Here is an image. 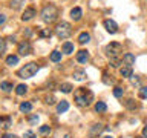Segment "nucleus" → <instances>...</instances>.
Wrapping results in <instances>:
<instances>
[{
  "label": "nucleus",
  "instance_id": "nucleus-1",
  "mask_svg": "<svg viewBox=\"0 0 147 138\" xmlns=\"http://www.w3.org/2000/svg\"><path fill=\"white\" fill-rule=\"evenodd\" d=\"M74 98H75L77 106H80V108H87V106L94 101V94H92L89 89H86V87H80V89L75 91Z\"/></svg>",
  "mask_w": 147,
  "mask_h": 138
},
{
  "label": "nucleus",
  "instance_id": "nucleus-2",
  "mask_svg": "<svg viewBox=\"0 0 147 138\" xmlns=\"http://www.w3.org/2000/svg\"><path fill=\"white\" fill-rule=\"evenodd\" d=\"M40 16H41V20L45 23H52L54 20H57V17H58V9L55 8L54 5H46V6L41 9Z\"/></svg>",
  "mask_w": 147,
  "mask_h": 138
},
{
  "label": "nucleus",
  "instance_id": "nucleus-3",
  "mask_svg": "<svg viewBox=\"0 0 147 138\" xmlns=\"http://www.w3.org/2000/svg\"><path fill=\"white\" fill-rule=\"evenodd\" d=\"M38 69H40V66L37 63H28V64H25L22 69H18V72H17V75L20 77V78H31V77H34L37 72H38Z\"/></svg>",
  "mask_w": 147,
  "mask_h": 138
},
{
  "label": "nucleus",
  "instance_id": "nucleus-4",
  "mask_svg": "<svg viewBox=\"0 0 147 138\" xmlns=\"http://www.w3.org/2000/svg\"><path fill=\"white\" fill-rule=\"evenodd\" d=\"M71 34H72L71 23L61 22V23H58V25L55 26V35H57L60 40H64V39H67V37H71Z\"/></svg>",
  "mask_w": 147,
  "mask_h": 138
},
{
  "label": "nucleus",
  "instance_id": "nucleus-5",
  "mask_svg": "<svg viewBox=\"0 0 147 138\" xmlns=\"http://www.w3.org/2000/svg\"><path fill=\"white\" fill-rule=\"evenodd\" d=\"M121 51H123V46L119 43H117V41H110V43L104 48V52L107 54L110 58H112V57H118Z\"/></svg>",
  "mask_w": 147,
  "mask_h": 138
},
{
  "label": "nucleus",
  "instance_id": "nucleus-6",
  "mask_svg": "<svg viewBox=\"0 0 147 138\" xmlns=\"http://www.w3.org/2000/svg\"><path fill=\"white\" fill-rule=\"evenodd\" d=\"M32 52V46L29 41H22L20 45H18V54L20 55H28V54H31Z\"/></svg>",
  "mask_w": 147,
  "mask_h": 138
},
{
  "label": "nucleus",
  "instance_id": "nucleus-7",
  "mask_svg": "<svg viewBox=\"0 0 147 138\" xmlns=\"http://www.w3.org/2000/svg\"><path fill=\"white\" fill-rule=\"evenodd\" d=\"M103 25H104V28H106V31L110 32V34H115V32L118 31V25H117L113 20H110V18H106V20L103 22Z\"/></svg>",
  "mask_w": 147,
  "mask_h": 138
},
{
  "label": "nucleus",
  "instance_id": "nucleus-8",
  "mask_svg": "<svg viewBox=\"0 0 147 138\" xmlns=\"http://www.w3.org/2000/svg\"><path fill=\"white\" fill-rule=\"evenodd\" d=\"M103 131H104V126H103V124H101V123H95L94 126L89 129V133H90V137H95V135H100Z\"/></svg>",
  "mask_w": 147,
  "mask_h": 138
},
{
  "label": "nucleus",
  "instance_id": "nucleus-9",
  "mask_svg": "<svg viewBox=\"0 0 147 138\" xmlns=\"http://www.w3.org/2000/svg\"><path fill=\"white\" fill-rule=\"evenodd\" d=\"M81 17H83V9L78 8V6L72 8V11H71V18H72V20L78 22V20H81Z\"/></svg>",
  "mask_w": 147,
  "mask_h": 138
},
{
  "label": "nucleus",
  "instance_id": "nucleus-10",
  "mask_svg": "<svg viewBox=\"0 0 147 138\" xmlns=\"http://www.w3.org/2000/svg\"><path fill=\"white\" fill-rule=\"evenodd\" d=\"M123 62H124V64H126V66L132 68V64H135V55L130 54V52L124 54V55H123Z\"/></svg>",
  "mask_w": 147,
  "mask_h": 138
},
{
  "label": "nucleus",
  "instance_id": "nucleus-11",
  "mask_svg": "<svg viewBox=\"0 0 147 138\" xmlns=\"http://www.w3.org/2000/svg\"><path fill=\"white\" fill-rule=\"evenodd\" d=\"M34 16H37L35 9H34V8H28V9H25V12H23L22 20H23V22H28V20H31Z\"/></svg>",
  "mask_w": 147,
  "mask_h": 138
},
{
  "label": "nucleus",
  "instance_id": "nucleus-12",
  "mask_svg": "<svg viewBox=\"0 0 147 138\" xmlns=\"http://www.w3.org/2000/svg\"><path fill=\"white\" fill-rule=\"evenodd\" d=\"M87 60H89V54H87V51H78L77 52V62L78 63H86Z\"/></svg>",
  "mask_w": 147,
  "mask_h": 138
},
{
  "label": "nucleus",
  "instance_id": "nucleus-13",
  "mask_svg": "<svg viewBox=\"0 0 147 138\" xmlns=\"http://www.w3.org/2000/svg\"><path fill=\"white\" fill-rule=\"evenodd\" d=\"M86 71L84 69H78V71H74V80H77V81H83L86 78Z\"/></svg>",
  "mask_w": 147,
  "mask_h": 138
},
{
  "label": "nucleus",
  "instance_id": "nucleus-14",
  "mask_svg": "<svg viewBox=\"0 0 147 138\" xmlns=\"http://www.w3.org/2000/svg\"><path fill=\"white\" fill-rule=\"evenodd\" d=\"M119 74H121V77H126V78H132L133 77V71H132V68H129V66H124L119 69Z\"/></svg>",
  "mask_w": 147,
  "mask_h": 138
},
{
  "label": "nucleus",
  "instance_id": "nucleus-15",
  "mask_svg": "<svg viewBox=\"0 0 147 138\" xmlns=\"http://www.w3.org/2000/svg\"><path fill=\"white\" fill-rule=\"evenodd\" d=\"M54 138H71V132L66 131V129H58V131L55 132Z\"/></svg>",
  "mask_w": 147,
  "mask_h": 138
},
{
  "label": "nucleus",
  "instance_id": "nucleus-16",
  "mask_svg": "<svg viewBox=\"0 0 147 138\" xmlns=\"http://www.w3.org/2000/svg\"><path fill=\"white\" fill-rule=\"evenodd\" d=\"M67 109H69V103H67V101H64V100H61V101L57 104V112H58V114L66 112Z\"/></svg>",
  "mask_w": 147,
  "mask_h": 138
},
{
  "label": "nucleus",
  "instance_id": "nucleus-17",
  "mask_svg": "<svg viewBox=\"0 0 147 138\" xmlns=\"http://www.w3.org/2000/svg\"><path fill=\"white\" fill-rule=\"evenodd\" d=\"M89 40H90V34H89V32H81V34L78 35V43H80V45H84Z\"/></svg>",
  "mask_w": 147,
  "mask_h": 138
},
{
  "label": "nucleus",
  "instance_id": "nucleus-18",
  "mask_svg": "<svg viewBox=\"0 0 147 138\" xmlns=\"http://www.w3.org/2000/svg\"><path fill=\"white\" fill-rule=\"evenodd\" d=\"M0 126H2L3 129L11 127V126H12V120H11V117H3L2 120H0Z\"/></svg>",
  "mask_w": 147,
  "mask_h": 138
},
{
  "label": "nucleus",
  "instance_id": "nucleus-19",
  "mask_svg": "<svg viewBox=\"0 0 147 138\" xmlns=\"http://www.w3.org/2000/svg\"><path fill=\"white\" fill-rule=\"evenodd\" d=\"M49 58H51V62H54V63L61 62V52H60V51H52Z\"/></svg>",
  "mask_w": 147,
  "mask_h": 138
},
{
  "label": "nucleus",
  "instance_id": "nucleus-20",
  "mask_svg": "<svg viewBox=\"0 0 147 138\" xmlns=\"http://www.w3.org/2000/svg\"><path fill=\"white\" fill-rule=\"evenodd\" d=\"M63 52L67 54V55L74 52V45L71 43V41H64L63 43Z\"/></svg>",
  "mask_w": 147,
  "mask_h": 138
},
{
  "label": "nucleus",
  "instance_id": "nucleus-21",
  "mask_svg": "<svg viewBox=\"0 0 147 138\" xmlns=\"http://www.w3.org/2000/svg\"><path fill=\"white\" fill-rule=\"evenodd\" d=\"M5 62H6L8 66H14V64L18 63V57L17 55H8V57L5 58Z\"/></svg>",
  "mask_w": 147,
  "mask_h": 138
},
{
  "label": "nucleus",
  "instance_id": "nucleus-22",
  "mask_svg": "<svg viewBox=\"0 0 147 138\" xmlns=\"http://www.w3.org/2000/svg\"><path fill=\"white\" fill-rule=\"evenodd\" d=\"M124 106H126L127 109H130V110H135V109L138 108V104L135 103V100H133V98L126 100V101H124Z\"/></svg>",
  "mask_w": 147,
  "mask_h": 138
},
{
  "label": "nucleus",
  "instance_id": "nucleus-23",
  "mask_svg": "<svg viewBox=\"0 0 147 138\" xmlns=\"http://www.w3.org/2000/svg\"><path fill=\"white\" fill-rule=\"evenodd\" d=\"M31 109H32V104L29 103V101H23V103L20 104V110L22 112H31Z\"/></svg>",
  "mask_w": 147,
  "mask_h": 138
},
{
  "label": "nucleus",
  "instance_id": "nucleus-24",
  "mask_svg": "<svg viewBox=\"0 0 147 138\" xmlns=\"http://www.w3.org/2000/svg\"><path fill=\"white\" fill-rule=\"evenodd\" d=\"M0 87H2L3 92H11V91H12V83H9V81H2V83H0Z\"/></svg>",
  "mask_w": 147,
  "mask_h": 138
},
{
  "label": "nucleus",
  "instance_id": "nucleus-25",
  "mask_svg": "<svg viewBox=\"0 0 147 138\" xmlns=\"http://www.w3.org/2000/svg\"><path fill=\"white\" fill-rule=\"evenodd\" d=\"M106 109H107V106H106L104 101H96L95 103V110L96 112H104Z\"/></svg>",
  "mask_w": 147,
  "mask_h": 138
},
{
  "label": "nucleus",
  "instance_id": "nucleus-26",
  "mask_svg": "<svg viewBox=\"0 0 147 138\" xmlns=\"http://www.w3.org/2000/svg\"><path fill=\"white\" fill-rule=\"evenodd\" d=\"M23 3H25V0H11L9 6H11L12 9H20Z\"/></svg>",
  "mask_w": 147,
  "mask_h": 138
},
{
  "label": "nucleus",
  "instance_id": "nucleus-27",
  "mask_svg": "<svg viewBox=\"0 0 147 138\" xmlns=\"http://www.w3.org/2000/svg\"><path fill=\"white\" fill-rule=\"evenodd\" d=\"M26 91H28V86H26V85H18V86L16 87V94H17V95H25Z\"/></svg>",
  "mask_w": 147,
  "mask_h": 138
},
{
  "label": "nucleus",
  "instance_id": "nucleus-28",
  "mask_svg": "<svg viewBox=\"0 0 147 138\" xmlns=\"http://www.w3.org/2000/svg\"><path fill=\"white\" fill-rule=\"evenodd\" d=\"M72 89H74V87H72V85H69V83H63V85H60V91L64 92V94H69Z\"/></svg>",
  "mask_w": 147,
  "mask_h": 138
},
{
  "label": "nucleus",
  "instance_id": "nucleus-29",
  "mask_svg": "<svg viewBox=\"0 0 147 138\" xmlns=\"http://www.w3.org/2000/svg\"><path fill=\"white\" fill-rule=\"evenodd\" d=\"M38 132H40V135H49L51 133V126H40V129H38Z\"/></svg>",
  "mask_w": 147,
  "mask_h": 138
},
{
  "label": "nucleus",
  "instance_id": "nucleus-30",
  "mask_svg": "<svg viewBox=\"0 0 147 138\" xmlns=\"http://www.w3.org/2000/svg\"><path fill=\"white\" fill-rule=\"evenodd\" d=\"M138 95H140V98L146 100V98H147V87H146V86H141L140 91H138Z\"/></svg>",
  "mask_w": 147,
  "mask_h": 138
},
{
  "label": "nucleus",
  "instance_id": "nucleus-31",
  "mask_svg": "<svg viewBox=\"0 0 147 138\" xmlns=\"http://www.w3.org/2000/svg\"><path fill=\"white\" fill-rule=\"evenodd\" d=\"M119 64H121V60L118 57H112L110 58V66L112 68H119Z\"/></svg>",
  "mask_w": 147,
  "mask_h": 138
},
{
  "label": "nucleus",
  "instance_id": "nucleus-32",
  "mask_svg": "<svg viewBox=\"0 0 147 138\" xmlns=\"http://www.w3.org/2000/svg\"><path fill=\"white\" fill-rule=\"evenodd\" d=\"M123 94H124V89H123V87H115V89H113V95L115 97H117V98H119V97H123Z\"/></svg>",
  "mask_w": 147,
  "mask_h": 138
},
{
  "label": "nucleus",
  "instance_id": "nucleus-33",
  "mask_svg": "<svg viewBox=\"0 0 147 138\" xmlns=\"http://www.w3.org/2000/svg\"><path fill=\"white\" fill-rule=\"evenodd\" d=\"M5 51H6V40L2 39V40H0V52L3 54Z\"/></svg>",
  "mask_w": 147,
  "mask_h": 138
},
{
  "label": "nucleus",
  "instance_id": "nucleus-34",
  "mask_svg": "<svg viewBox=\"0 0 147 138\" xmlns=\"http://www.w3.org/2000/svg\"><path fill=\"white\" fill-rule=\"evenodd\" d=\"M23 138H35V133L32 131H26L25 133H23Z\"/></svg>",
  "mask_w": 147,
  "mask_h": 138
},
{
  "label": "nucleus",
  "instance_id": "nucleus-35",
  "mask_svg": "<svg viewBox=\"0 0 147 138\" xmlns=\"http://www.w3.org/2000/svg\"><path fill=\"white\" fill-rule=\"evenodd\" d=\"M29 123L31 124H37V123H38V115H31V117H29Z\"/></svg>",
  "mask_w": 147,
  "mask_h": 138
},
{
  "label": "nucleus",
  "instance_id": "nucleus-36",
  "mask_svg": "<svg viewBox=\"0 0 147 138\" xmlns=\"http://www.w3.org/2000/svg\"><path fill=\"white\" fill-rule=\"evenodd\" d=\"M46 103H48V104H54V103H55V101H54V97H52V95H48V97H46Z\"/></svg>",
  "mask_w": 147,
  "mask_h": 138
},
{
  "label": "nucleus",
  "instance_id": "nucleus-37",
  "mask_svg": "<svg viewBox=\"0 0 147 138\" xmlns=\"http://www.w3.org/2000/svg\"><path fill=\"white\" fill-rule=\"evenodd\" d=\"M40 37H51V31H41Z\"/></svg>",
  "mask_w": 147,
  "mask_h": 138
},
{
  "label": "nucleus",
  "instance_id": "nucleus-38",
  "mask_svg": "<svg viewBox=\"0 0 147 138\" xmlns=\"http://www.w3.org/2000/svg\"><path fill=\"white\" fill-rule=\"evenodd\" d=\"M2 138H17V137L14 135V133H3Z\"/></svg>",
  "mask_w": 147,
  "mask_h": 138
},
{
  "label": "nucleus",
  "instance_id": "nucleus-39",
  "mask_svg": "<svg viewBox=\"0 0 147 138\" xmlns=\"http://www.w3.org/2000/svg\"><path fill=\"white\" fill-rule=\"evenodd\" d=\"M132 85H136V86H138V85H140V80H138L136 77H135V78L132 77Z\"/></svg>",
  "mask_w": 147,
  "mask_h": 138
},
{
  "label": "nucleus",
  "instance_id": "nucleus-40",
  "mask_svg": "<svg viewBox=\"0 0 147 138\" xmlns=\"http://www.w3.org/2000/svg\"><path fill=\"white\" fill-rule=\"evenodd\" d=\"M5 20H6V17H5L3 14H2V16H0V25H3V23H5Z\"/></svg>",
  "mask_w": 147,
  "mask_h": 138
},
{
  "label": "nucleus",
  "instance_id": "nucleus-41",
  "mask_svg": "<svg viewBox=\"0 0 147 138\" xmlns=\"http://www.w3.org/2000/svg\"><path fill=\"white\" fill-rule=\"evenodd\" d=\"M142 135H144V137H147V126H146L144 129H142Z\"/></svg>",
  "mask_w": 147,
  "mask_h": 138
},
{
  "label": "nucleus",
  "instance_id": "nucleus-42",
  "mask_svg": "<svg viewBox=\"0 0 147 138\" xmlns=\"http://www.w3.org/2000/svg\"><path fill=\"white\" fill-rule=\"evenodd\" d=\"M9 41H12V43H16V37H14V35H11V37H9Z\"/></svg>",
  "mask_w": 147,
  "mask_h": 138
},
{
  "label": "nucleus",
  "instance_id": "nucleus-43",
  "mask_svg": "<svg viewBox=\"0 0 147 138\" xmlns=\"http://www.w3.org/2000/svg\"><path fill=\"white\" fill-rule=\"evenodd\" d=\"M103 138H113L112 135H106V137H103Z\"/></svg>",
  "mask_w": 147,
  "mask_h": 138
},
{
  "label": "nucleus",
  "instance_id": "nucleus-44",
  "mask_svg": "<svg viewBox=\"0 0 147 138\" xmlns=\"http://www.w3.org/2000/svg\"><path fill=\"white\" fill-rule=\"evenodd\" d=\"M90 138H92V137H90Z\"/></svg>",
  "mask_w": 147,
  "mask_h": 138
}]
</instances>
